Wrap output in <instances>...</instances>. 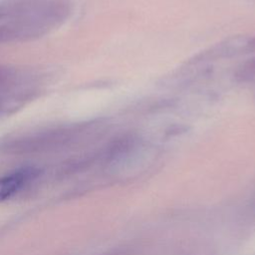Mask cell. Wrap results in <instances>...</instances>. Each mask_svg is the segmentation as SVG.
Masks as SVG:
<instances>
[{
    "label": "cell",
    "mask_w": 255,
    "mask_h": 255,
    "mask_svg": "<svg viewBox=\"0 0 255 255\" xmlns=\"http://www.w3.org/2000/svg\"><path fill=\"white\" fill-rule=\"evenodd\" d=\"M44 86L42 75L35 71L0 65V120L37 99Z\"/></svg>",
    "instance_id": "obj_2"
},
{
    "label": "cell",
    "mask_w": 255,
    "mask_h": 255,
    "mask_svg": "<svg viewBox=\"0 0 255 255\" xmlns=\"http://www.w3.org/2000/svg\"><path fill=\"white\" fill-rule=\"evenodd\" d=\"M70 0H0V45L40 39L63 26Z\"/></svg>",
    "instance_id": "obj_1"
},
{
    "label": "cell",
    "mask_w": 255,
    "mask_h": 255,
    "mask_svg": "<svg viewBox=\"0 0 255 255\" xmlns=\"http://www.w3.org/2000/svg\"><path fill=\"white\" fill-rule=\"evenodd\" d=\"M255 50V38L247 36H237L226 39L215 45L209 51H205L196 57L194 62L209 61L211 59L230 58L236 55H242Z\"/></svg>",
    "instance_id": "obj_3"
},
{
    "label": "cell",
    "mask_w": 255,
    "mask_h": 255,
    "mask_svg": "<svg viewBox=\"0 0 255 255\" xmlns=\"http://www.w3.org/2000/svg\"><path fill=\"white\" fill-rule=\"evenodd\" d=\"M38 174L35 168L26 167L0 177V201L11 198Z\"/></svg>",
    "instance_id": "obj_4"
}]
</instances>
